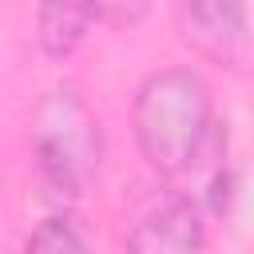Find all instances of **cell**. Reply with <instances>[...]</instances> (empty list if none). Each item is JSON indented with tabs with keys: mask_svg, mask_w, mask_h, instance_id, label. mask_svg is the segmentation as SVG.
<instances>
[{
	"mask_svg": "<svg viewBox=\"0 0 254 254\" xmlns=\"http://www.w3.org/2000/svg\"><path fill=\"white\" fill-rule=\"evenodd\" d=\"M99 4V20H115V24H131L147 12V0H95Z\"/></svg>",
	"mask_w": 254,
	"mask_h": 254,
	"instance_id": "cell-7",
	"label": "cell"
},
{
	"mask_svg": "<svg viewBox=\"0 0 254 254\" xmlns=\"http://www.w3.org/2000/svg\"><path fill=\"white\" fill-rule=\"evenodd\" d=\"M131 123L151 171L167 179L187 175L214 135V99L206 79L190 67L151 71L135 91Z\"/></svg>",
	"mask_w": 254,
	"mask_h": 254,
	"instance_id": "cell-1",
	"label": "cell"
},
{
	"mask_svg": "<svg viewBox=\"0 0 254 254\" xmlns=\"http://www.w3.org/2000/svg\"><path fill=\"white\" fill-rule=\"evenodd\" d=\"M202 214L190 198H171L127 234V254H202Z\"/></svg>",
	"mask_w": 254,
	"mask_h": 254,
	"instance_id": "cell-4",
	"label": "cell"
},
{
	"mask_svg": "<svg viewBox=\"0 0 254 254\" xmlns=\"http://www.w3.org/2000/svg\"><path fill=\"white\" fill-rule=\"evenodd\" d=\"M24 254H91V250H87L83 234H79L64 214H56V218H44V222L28 234Z\"/></svg>",
	"mask_w": 254,
	"mask_h": 254,
	"instance_id": "cell-6",
	"label": "cell"
},
{
	"mask_svg": "<svg viewBox=\"0 0 254 254\" xmlns=\"http://www.w3.org/2000/svg\"><path fill=\"white\" fill-rule=\"evenodd\" d=\"M175 20L183 40L222 64V67H242L250 56V28H246V8L242 0H175Z\"/></svg>",
	"mask_w": 254,
	"mask_h": 254,
	"instance_id": "cell-3",
	"label": "cell"
},
{
	"mask_svg": "<svg viewBox=\"0 0 254 254\" xmlns=\"http://www.w3.org/2000/svg\"><path fill=\"white\" fill-rule=\"evenodd\" d=\"M95 20H99V4L95 0H40V8H36L40 48L52 60H64L87 40Z\"/></svg>",
	"mask_w": 254,
	"mask_h": 254,
	"instance_id": "cell-5",
	"label": "cell"
},
{
	"mask_svg": "<svg viewBox=\"0 0 254 254\" xmlns=\"http://www.w3.org/2000/svg\"><path fill=\"white\" fill-rule=\"evenodd\" d=\"M32 147L48 190L75 198L91 187V179L99 175L103 143H99V119L91 115V107L75 87H56L36 103Z\"/></svg>",
	"mask_w": 254,
	"mask_h": 254,
	"instance_id": "cell-2",
	"label": "cell"
}]
</instances>
